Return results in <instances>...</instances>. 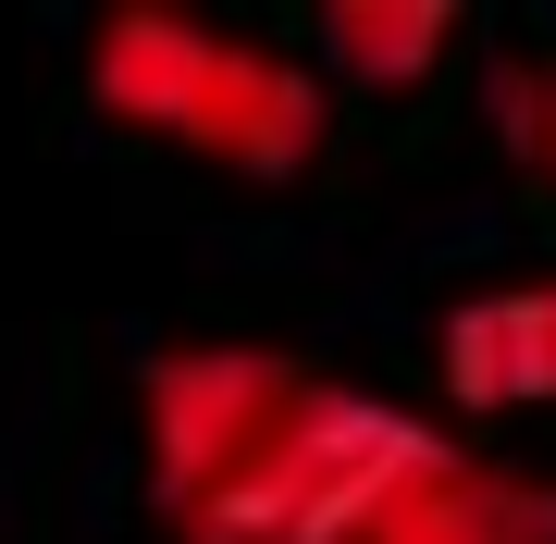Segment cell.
<instances>
[{
    "label": "cell",
    "instance_id": "6da1fadb",
    "mask_svg": "<svg viewBox=\"0 0 556 544\" xmlns=\"http://www.w3.org/2000/svg\"><path fill=\"white\" fill-rule=\"evenodd\" d=\"M87 100L211 174H248V186H285L334 149V87L298 50L161 13V0H124V13L87 25Z\"/></svg>",
    "mask_w": 556,
    "mask_h": 544
},
{
    "label": "cell",
    "instance_id": "7a4b0ae2",
    "mask_svg": "<svg viewBox=\"0 0 556 544\" xmlns=\"http://www.w3.org/2000/svg\"><path fill=\"white\" fill-rule=\"evenodd\" d=\"M433 458H445L433 421H408V408L309 371L298 396L273 408V433L174 520V544H371L383 507H396Z\"/></svg>",
    "mask_w": 556,
    "mask_h": 544
},
{
    "label": "cell",
    "instance_id": "3957f363",
    "mask_svg": "<svg viewBox=\"0 0 556 544\" xmlns=\"http://www.w3.org/2000/svg\"><path fill=\"white\" fill-rule=\"evenodd\" d=\"M309 383V359L285 346H161L137 371V445H149V507L186 520L223 470L273 433V408Z\"/></svg>",
    "mask_w": 556,
    "mask_h": 544
},
{
    "label": "cell",
    "instance_id": "277c9868",
    "mask_svg": "<svg viewBox=\"0 0 556 544\" xmlns=\"http://www.w3.org/2000/svg\"><path fill=\"white\" fill-rule=\"evenodd\" d=\"M433 359H445V396L470 408V421L556 408V273H519V284L457 298L445 334H433Z\"/></svg>",
    "mask_w": 556,
    "mask_h": 544
},
{
    "label": "cell",
    "instance_id": "5b68a950",
    "mask_svg": "<svg viewBox=\"0 0 556 544\" xmlns=\"http://www.w3.org/2000/svg\"><path fill=\"white\" fill-rule=\"evenodd\" d=\"M371 544H556V483L445 433V458L420 470L396 507H383Z\"/></svg>",
    "mask_w": 556,
    "mask_h": 544
},
{
    "label": "cell",
    "instance_id": "8992f818",
    "mask_svg": "<svg viewBox=\"0 0 556 544\" xmlns=\"http://www.w3.org/2000/svg\"><path fill=\"white\" fill-rule=\"evenodd\" d=\"M457 50L445 0H321V87H420Z\"/></svg>",
    "mask_w": 556,
    "mask_h": 544
},
{
    "label": "cell",
    "instance_id": "52a82bcc",
    "mask_svg": "<svg viewBox=\"0 0 556 544\" xmlns=\"http://www.w3.org/2000/svg\"><path fill=\"white\" fill-rule=\"evenodd\" d=\"M482 124H495V149L532 186H556V50H495L482 62Z\"/></svg>",
    "mask_w": 556,
    "mask_h": 544
}]
</instances>
